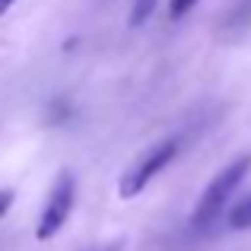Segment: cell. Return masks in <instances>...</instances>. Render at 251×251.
Listing matches in <instances>:
<instances>
[{"mask_svg":"<svg viewBox=\"0 0 251 251\" xmlns=\"http://www.w3.org/2000/svg\"><path fill=\"white\" fill-rule=\"evenodd\" d=\"M251 169V156H239L235 162H229L223 172H216L213 181L207 184V191L201 194V201H197L194 213H191V226L194 229H207L210 223H216L223 216V210H226V203L232 201L235 188L242 184V178L248 175Z\"/></svg>","mask_w":251,"mask_h":251,"instance_id":"6da1fadb","label":"cell"},{"mask_svg":"<svg viewBox=\"0 0 251 251\" xmlns=\"http://www.w3.org/2000/svg\"><path fill=\"white\" fill-rule=\"evenodd\" d=\"M74 203H76V178L74 172L61 169L48 191V201H45V210L38 216V226H35V239L38 242H48L61 232V226L70 220L74 213Z\"/></svg>","mask_w":251,"mask_h":251,"instance_id":"7a4b0ae2","label":"cell"},{"mask_svg":"<svg viewBox=\"0 0 251 251\" xmlns=\"http://www.w3.org/2000/svg\"><path fill=\"white\" fill-rule=\"evenodd\" d=\"M175 156H178V140H162V143H156L153 150H147V153L140 156V162H137V166H130V169L121 175L118 194H121L124 201L137 197L156 175H159L162 169L169 166L172 159H175Z\"/></svg>","mask_w":251,"mask_h":251,"instance_id":"3957f363","label":"cell"},{"mask_svg":"<svg viewBox=\"0 0 251 251\" xmlns=\"http://www.w3.org/2000/svg\"><path fill=\"white\" fill-rule=\"evenodd\" d=\"M229 226L235 229V232H242V229H251V194L239 197V201L229 207Z\"/></svg>","mask_w":251,"mask_h":251,"instance_id":"277c9868","label":"cell"},{"mask_svg":"<svg viewBox=\"0 0 251 251\" xmlns=\"http://www.w3.org/2000/svg\"><path fill=\"white\" fill-rule=\"evenodd\" d=\"M156 3L159 0H134V10H130V25H143L150 16H153Z\"/></svg>","mask_w":251,"mask_h":251,"instance_id":"5b68a950","label":"cell"},{"mask_svg":"<svg viewBox=\"0 0 251 251\" xmlns=\"http://www.w3.org/2000/svg\"><path fill=\"white\" fill-rule=\"evenodd\" d=\"M197 3H201V0H172V3H169V16L172 19H181L184 13H191Z\"/></svg>","mask_w":251,"mask_h":251,"instance_id":"8992f818","label":"cell"},{"mask_svg":"<svg viewBox=\"0 0 251 251\" xmlns=\"http://www.w3.org/2000/svg\"><path fill=\"white\" fill-rule=\"evenodd\" d=\"M10 203H13V191H0V216H3L6 213V210H10Z\"/></svg>","mask_w":251,"mask_h":251,"instance_id":"52a82bcc","label":"cell"},{"mask_svg":"<svg viewBox=\"0 0 251 251\" xmlns=\"http://www.w3.org/2000/svg\"><path fill=\"white\" fill-rule=\"evenodd\" d=\"M13 3H16V0H0V16H3V13H6V10H10V6H13Z\"/></svg>","mask_w":251,"mask_h":251,"instance_id":"ba28073f","label":"cell"},{"mask_svg":"<svg viewBox=\"0 0 251 251\" xmlns=\"http://www.w3.org/2000/svg\"><path fill=\"white\" fill-rule=\"evenodd\" d=\"M102 251H118V245H111V248H102Z\"/></svg>","mask_w":251,"mask_h":251,"instance_id":"9c48e42d","label":"cell"}]
</instances>
